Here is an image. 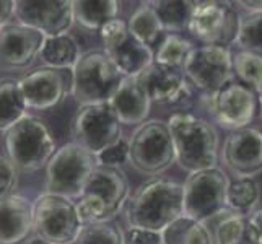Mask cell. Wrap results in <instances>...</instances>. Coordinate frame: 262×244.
<instances>
[{
    "label": "cell",
    "mask_w": 262,
    "mask_h": 244,
    "mask_svg": "<svg viewBox=\"0 0 262 244\" xmlns=\"http://www.w3.org/2000/svg\"><path fill=\"white\" fill-rule=\"evenodd\" d=\"M98 160L78 143L70 142L57 148L46 166V192L80 198Z\"/></svg>",
    "instance_id": "obj_5"
},
{
    "label": "cell",
    "mask_w": 262,
    "mask_h": 244,
    "mask_svg": "<svg viewBox=\"0 0 262 244\" xmlns=\"http://www.w3.org/2000/svg\"><path fill=\"white\" fill-rule=\"evenodd\" d=\"M129 181L121 168L98 165L90 176L83 194L99 198L106 207L107 221L119 215L129 201Z\"/></svg>",
    "instance_id": "obj_19"
},
{
    "label": "cell",
    "mask_w": 262,
    "mask_h": 244,
    "mask_svg": "<svg viewBox=\"0 0 262 244\" xmlns=\"http://www.w3.org/2000/svg\"><path fill=\"white\" fill-rule=\"evenodd\" d=\"M236 44L241 51L262 57V13H248L241 16Z\"/></svg>",
    "instance_id": "obj_32"
},
{
    "label": "cell",
    "mask_w": 262,
    "mask_h": 244,
    "mask_svg": "<svg viewBox=\"0 0 262 244\" xmlns=\"http://www.w3.org/2000/svg\"><path fill=\"white\" fill-rule=\"evenodd\" d=\"M241 18L230 4L195 2L187 31L204 46H223L236 42Z\"/></svg>",
    "instance_id": "obj_11"
},
{
    "label": "cell",
    "mask_w": 262,
    "mask_h": 244,
    "mask_svg": "<svg viewBox=\"0 0 262 244\" xmlns=\"http://www.w3.org/2000/svg\"><path fill=\"white\" fill-rule=\"evenodd\" d=\"M222 160L236 178H252L262 173V130L245 127L233 130L223 142Z\"/></svg>",
    "instance_id": "obj_15"
},
{
    "label": "cell",
    "mask_w": 262,
    "mask_h": 244,
    "mask_svg": "<svg viewBox=\"0 0 262 244\" xmlns=\"http://www.w3.org/2000/svg\"><path fill=\"white\" fill-rule=\"evenodd\" d=\"M33 216L36 236L51 244H77L83 230L75 202L64 195L41 194L33 202Z\"/></svg>",
    "instance_id": "obj_7"
},
{
    "label": "cell",
    "mask_w": 262,
    "mask_h": 244,
    "mask_svg": "<svg viewBox=\"0 0 262 244\" xmlns=\"http://www.w3.org/2000/svg\"><path fill=\"white\" fill-rule=\"evenodd\" d=\"M127 143L129 163L142 174H160L176 161L173 137L165 121L150 119L140 124Z\"/></svg>",
    "instance_id": "obj_6"
},
{
    "label": "cell",
    "mask_w": 262,
    "mask_h": 244,
    "mask_svg": "<svg viewBox=\"0 0 262 244\" xmlns=\"http://www.w3.org/2000/svg\"><path fill=\"white\" fill-rule=\"evenodd\" d=\"M74 142L98 157L122 140V124L107 103L80 106L72 121Z\"/></svg>",
    "instance_id": "obj_9"
},
{
    "label": "cell",
    "mask_w": 262,
    "mask_h": 244,
    "mask_svg": "<svg viewBox=\"0 0 262 244\" xmlns=\"http://www.w3.org/2000/svg\"><path fill=\"white\" fill-rule=\"evenodd\" d=\"M209 99V113L215 122L231 132L249 127L259 107L257 95L241 81H230L219 92L212 93Z\"/></svg>",
    "instance_id": "obj_13"
},
{
    "label": "cell",
    "mask_w": 262,
    "mask_h": 244,
    "mask_svg": "<svg viewBox=\"0 0 262 244\" xmlns=\"http://www.w3.org/2000/svg\"><path fill=\"white\" fill-rule=\"evenodd\" d=\"M181 216H184L183 184L168 179H153L142 184L125 205L129 230L161 234Z\"/></svg>",
    "instance_id": "obj_1"
},
{
    "label": "cell",
    "mask_w": 262,
    "mask_h": 244,
    "mask_svg": "<svg viewBox=\"0 0 262 244\" xmlns=\"http://www.w3.org/2000/svg\"><path fill=\"white\" fill-rule=\"evenodd\" d=\"M236 5L243 7L245 10H248L249 13H262V2H254V0H239L236 2Z\"/></svg>",
    "instance_id": "obj_40"
},
{
    "label": "cell",
    "mask_w": 262,
    "mask_h": 244,
    "mask_svg": "<svg viewBox=\"0 0 262 244\" xmlns=\"http://www.w3.org/2000/svg\"><path fill=\"white\" fill-rule=\"evenodd\" d=\"M46 36L21 23L0 26V64L10 69H26L39 59Z\"/></svg>",
    "instance_id": "obj_16"
},
{
    "label": "cell",
    "mask_w": 262,
    "mask_h": 244,
    "mask_svg": "<svg viewBox=\"0 0 262 244\" xmlns=\"http://www.w3.org/2000/svg\"><path fill=\"white\" fill-rule=\"evenodd\" d=\"M122 80V72L104 51H88L72 70L70 93L80 106L110 103Z\"/></svg>",
    "instance_id": "obj_3"
},
{
    "label": "cell",
    "mask_w": 262,
    "mask_h": 244,
    "mask_svg": "<svg viewBox=\"0 0 262 244\" xmlns=\"http://www.w3.org/2000/svg\"><path fill=\"white\" fill-rule=\"evenodd\" d=\"M77 244H125V233L111 221L85 225Z\"/></svg>",
    "instance_id": "obj_33"
},
{
    "label": "cell",
    "mask_w": 262,
    "mask_h": 244,
    "mask_svg": "<svg viewBox=\"0 0 262 244\" xmlns=\"http://www.w3.org/2000/svg\"><path fill=\"white\" fill-rule=\"evenodd\" d=\"M111 109L122 125H140L147 121L151 101L135 77H124L117 92L110 99Z\"/></svg>",
    "instance_id": "obj_21"
},
{
    "label": "cell",
    "mask_w": 262,
    "mask_h": 244,
    "mask_svg": "<svg viewBox=\"0 0 262 244\" xmlns=\"http://www.w3.org/2000/svg\"><path fill=\"white\" fill-rule=\"evenodd\" d=\"M259 184L252 178H236L230 181L227 194V209L239 215H249L254 212L259 202Z\"/></svg>",
    "instance_id": "obj_29"
},
{
    "label": "cell",
    "mask_w": 262,
    "mask_h": 244,
    "mask_svg": "<svg viewBox=\"0 0 262 244\" xmlns=\"http://www.w3.org/2000/svg\"><path fill=\"white\" fill-rule=\"evenodd\" d=\"M158 13L166 34H178L189 28L195 2L191 0H160L150 2Z\"/></svg>",
    "instance_id": "obj_28"
},
{
    "label": "cell",
    "mask_w": 262,
    "mask_h": 244,
    "mask_svg": "<svg viewBox=\"0 0 262 244\" xmlns=\"http://www.w3.org/2000/svg\"><path fill=\"white\" fill-rule=\"evenodd\" d=\"M96 160L98 165L119 168V165H122L124 161H129V143L122 139L119 143H116V145L110 147L103 153H99Z\"/></svg>",
    "instance_id": "obj_36"
},
{
    "label": "cell",
    "mask_w": 262,
    "mask_h": 244,
    "mask_svg": "<svg viewBox=\"0 0 262 244\" xmlns=\"http://www.w3.org/2000/svg\"><path fill=\"white\" fill-rule=\"evenodd\" d=\"M5 150L7 158L18 171L33 173L48 166L57 147L46 122L39 117L25 116L5 132Z\"/></svg>",
    "instance_id": "obj_4"
},
{
    "label": "cell",
    "mask_w": 262,
    "mask_h": 244,
    "mask_svg": "<svg viewBox=\"0 0 262 244\" xmlns=\"http://www.w3.org/2000/svg\"><path fill=\"white\" fill-rule=\"evenodd\" d=\"M18 81L28 109H51L64 101L67 95L64 72L51 67L36 69Z\"/></svg>",
    "instance_id": "obj_17"
},
{
    "label": "cell",
    "mask_w": 262,
    "mask_h": 244,
    "mask_svg": "<svg viewBox=\"0 0 262 244\" xmlns=\"http://www.w3.org/2000/svg\"><path fill=\"white\" fill-rule=\"evenodd\" d=\"M15 18L18 23L44 36L66 34L75 21L74 2L70 0H16Z\"/></svg>",
    "instance_id": "obj_14"
},
{
    "label": "cell",
    "mask_w": 262,
    "mask_h": 244,
    "mask_svg": "<svg viewBox=\"0 0 262 244\" xmlns=\"http://www.w3.org/2000/svg\"><path fill=\"white\" fill-rule=\"evenodd\" d=\"M230 179L220 168L195 171L183 184L184 216L197 221H210L227 210Z\"/></svg>",
    "instance_id": "obj_8"
},
{
    "label": "cell",
    "mask_w": 262,
    "mask_h": 244,
    "mask_svg": "<svg viewBox=\"0 0 262 244\" xmlns=\"http://www.w3.org/2000/svg\"><path fill=\"white\" fill-rule=\"evenodd\" d=\"M183 72L189 83L212 95L233 81V54L223 46L194 48Z\"/></svg>",
    "instance_id": "obj_12"
},
{
    "label": "cell",
    "mask_w": 262,
    "mask_h": 244,
    "mask_svg": "<svg viewBox=\"0 0 262 244\" xmlns=\"http://www.w3.org/2000/svg\"><path fill=\"white\" fill-rule=\"evenodd\" d=\"M34 231L33 202L13 194L0 201V244H18Z\"/></svg>",
    "instance_id": "obj_20"
},
{
    "label": "cell",
    "mask_w": 262,
    "mask_h": 244,
    "mask_svg": "<svg viewBox=\"0 0 262 244\" xmlns=\"http://www.w3.org/2000/svg\"><path fill=\"white\" fill-rule=\"evenodd\" d=\"M259 106H260V116H262V96H259Z\"/></svg>",
    "instance_id": "obj_42"
},
{
    "label": "cell",
    "mask_w": 262,
    "mask_h": 244,
    "mask_svg": "<svg viewBox=\"0 0 262 244\" xmlns=\"http://www.w3.org/2000/svg\"><path fill=\"white\" fill-rule=\"evenodd\" d=\"M18 178L16 166L7 157H0V201L15 194Z\"/></svg>",
    "instance_id": "obj_35"
},
{
    "label": "cell",
    "mask_w": 262,
    "mask_h": 244,
    "mask_svg": "<svg viewBox=\"0 0 262 244\" xmlns=\"http://www.w3.org/2000/svg\"><path fill=\"white\" fill-rule=\"evenodd\" d=\"M233 72L243 85L262 96V57L252 52L238 51L233 54Z\"/></svg>",
    "instance_id": "obj_31"
},
{
    "label": "cell",
    "mask_w": 262,
    "mask_h": 244,
    "mask_svg": "<svg viewBox=\"0 0 262 244\" xmlns=\"http://www.w3.org/2000/svg\"><path fill=\"white\" fill-rule=\"evenodd\" d=\"M168 125L181 168L187 173L216 168L220 142L213 124L191 113H176Z\"/></svg>",
    "instance_id": "obj_2"
},
{
    "label": "cell",
    "mask_w": 262,
    "mask_h": 244,
    "mask_svg": "<svg viewBox=\"0 0 262 244\" xmlns=\"http://www.w3.org/2000/svg\"><path fill=\"white\" fill-rule=\"evenodd\" d=\"M77 212L80 216V221L85 225H92V223H98V221H107L106 216V207L104 204L99 201V198L83 194L80 198H77Z\"/></svg>",
    "instance_id": "obj_34"
},
{
    "label": "cell",
    "mask_w": 262,
    "mask_h": 244,
    "mask_svg": "<svg viewBox=\"0 0 262 244\" xmlns=\"http://www.w3.org/2000/svg\"><path fill=\"white\" fill-rule=\"evenodd\" d=\"M142 88L145 90L151 103L157 104H176L189 98V81L183 70L166 67L153 62L139 77Z\"/></svg>",
    "instance_id": "obj_18"
},
{
    "label": "cell",
    "mask_w": 262,
    "mask_h": 244,
    "mask_svg": "<svg viewBox=\"0 0 262 244\" xmlns=\"http://www.w3.org/2000/svg\"><path fill=\"white\" fill-rule=\"evenodd\" d=\"M99 36L103 41V51L124 77H139L155 60L151 49L135 38L129 30L127 21L121 18L107 23L99 31Z\"/></svg>",
    "instance_id": "obj_10"
},
{
    "label": "cell",
    "mask_w": 262,
    "mask_h": 244,
    "mask_svg": "<svg viewBox=\"0 0 262 244\" xmlns=\"http://www.w3.org/2000/svg\"><path fill=\"white\" fill-rule=\"evenodd\" d=\"M121 2L117 0H75V21L86 30L101 31L107 23L119 18Z\"/></svg>",
    "instance_id": "obj_24"
},
{
    "label": "cell",
    "mask_w": 262,
    "mask_h": 244,
    "mask_svg": "<svg viewBox=\"0 0 262 244\" xmlns=\"http://www.w3.org/2000/svg\"><path fill=\"white\" fill-rule=\"evenodd\" d=\"M28 111L20 90V81L15 78L0 80V132H7L21 121Z\"/></svg>",
    "instance_id": "obj_26"
},
{
    "label": "cell",
    "mask_w": 262,
    "mask_h": 244,
    "mask_svg": "<svg viewBox=\"0 0 262 244\" xmlns=\"http://www.w3.org/2000/svg\"><path fill=\"white\" fill-rule=\"evenodd\" d=\"M127 26L135 38L150 49L151 46L160 44L166 36V31L163 28V25H161L160 16L150 2L142 4L137 10L130 15Z\"/></svg>",
    "instance_id": "obj_25"
},
{
    "label": "cell",
    "mask_w": 262,
    "mask_h": 244,
    "mask_svg": "<svg viewBox=\"0 0 262 244\" xmlns=\"http://www.w3.org/2000/svg\"><path fill=\"white\" fill-rule=\"evenodd\" d=\"M207 223L213 231L215 244H260L248 215H239L227 209Z\"/></svg>",
    "instance_id": "obj_22"
},
{
    "label": "cell",
    "mask_w": 262,
    "mask_h": 244,
    "mask_svg": "<svg viewBox=\"0 0 262 244\" xmlns=\"http://www.w3.org/2000/svg\"><path fill=\"white\" fill-rule=\"evenodd\" d=\"M194 51V46L191 41H187L181 34H166L163 41L158 44V49L155 52L157 64L173 67L183 70L186 60Z\"/></svg>",
    "instance_id": "obj_30"
},
{
    "label": "cell",
    "mask_w": 262,
    "mask_h": 244,
    "mask_svg": "<svg viewBox=\"0 0 262 244\" xmlns=\"http://www.w3.org/2000/svg\"><path fill=\"white\" fill-rule=\"evenodd\" d=\"M125 244H163L160 233L145 230H129L125 233Z\"/></svg>",
    "instance_id": "obj_37"
},
{
    "label": "cell",
    "mask_w": 262,
    "mask_h": 244,
    "mask_svg": "<svg viewBox=\"0 0 262 244\" xmlns=\"http://www.w3.org/2000/svg\"><path fill=\"white\" fill-rule=\"evenodd\" d=\"M26 244H51V242L44 241V239H41V238H38V236H34V238H31Z\"/></svg>",
    "instance_id": "obj_41"
},
{
    "label": "cell",
    "mask_w": 262,
    "mask_h": 244,
    "mask_svg": "<svg viewBox=\"0 0 262 244\" xmlns=\"http://www.w3.org/2000/svg\"><path fill=\"white\" fill-rule=\"evenodd\" d=\"M248 218H249L251 227L254 228V231L257 233L259 241H260V244H262V209L254 210L252 213H249V215H248Z\"/></svg>",
    "instance_id": "obj_39"
},
{
    "label": "cell",
    "mask_w": 262,
    "mask_h": 244,
    "mask_svg": "<svg viewBox=\"0 0 262 244\" xmlns=\"http://www.w3.org/2000/svg\"><path fill=\"white\" fill-rule=\"evenodd\" d=\"M163 244H215L213 231L209 223L197 221L187 216L171 223L161 233Z\"/></svg>",
    "instance_id": "obj_27"
},
{
    "label": "cell",
    "mask_w": 262,
    "mask_h": 244,
    "mask_svg": "<svg viewBox=\"0 0 262 244\" xmlns=\"http://www.w3.org/2000/svg\"><path fill=\"white\" fill-rule=\"evenodd\" d=\"M15 15L13 0H0V26L8 23V20Z\"/></svg>",
    "instance_id": "obj_38"
},
{
    "label": "cell",
    "mask_w": 262,
    "mask_h": 244,
    "mask_svg": "<svg viewBox=\"0 0 262 244\" xmlns=\"http://www.w3.org/2000/svg\"><path fill=\"white\" fill-rule=\"evenodd\" d=\"M82 57L80 46L77 39L72 34H57L48 36L44 39L42 49L39 54V59L44 67H51L56 70H74L78 59Z\"/></svg>",
    "instance_id": "obj_23"
}]
</instances>
